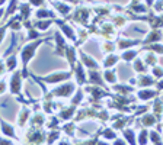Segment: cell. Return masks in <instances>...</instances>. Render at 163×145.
I'll use <instances>...</instances> for the list:
<instances>
[{
    "label": "cell",
    "mask_w": 163,
    "mask_h": 145,
    "mask_svg": "<svg viewBox=\"0 0 163 145\" xmlns=\"http://www.w3.org/2000/svg\"><path fill=\"white\" fill-rule=\"evenodd\" d=\"M37 47H38V42H34V44H29L28 47H25L22 49V61H24V65L28 64V61L32 57V54H34V51H35Z\"/></svg>",
    "instance_id": "6da1fadb"
},
{
    "label": "cell",
    "mask_w": 163,
    "mask_h": 145,
    "mask_svg": "<svg viewBox=\"0 0 163 145\" xmlns=\"http://www.w3.org/2000/svg\"><path fill=\"white\" fill-rule=\"evenodd\" d=\"M73 89H74L73 84H66V86H63V87L55 89L54 94H57V96H69V94L73 93Z\"/></svg>",
    "instance_id": "7a4b0ae2"
},
{
    "label": "cell",
    "mask_w": 163,
    "mask_h": 145,
    "mask_svg": "<svg viewBox=\"0 0 163 145\" xmlns=\"http://www.w3.org/2000/svg\"><path fill=\"white\" fill-rule=\"evenodd\" d=\"M69 76H70V74H54V76H50V77H47V78H44V80L48 81V83H55V81H63V80H66Z\"/></svg>",
    "instance_id": "3957f363"
},
{
    "label": "cell",
    "mask_w": 163,
    "mask_h": 145,
    "mask_svg": "<svg viewBox=\"0 0 163 145\" xmlns=\"http://www.w3.org/2000/svg\"><path fill=\"white\" fill-rule=\"evenodd\" d=\"M12 91L13 93L19 91V73H16L15 77H13V80H12Z\"/></svg>",
    "instance_id": "277c9868"
},
{
    "label": "cell",
    "mask_w": 163,
    "mask_h": 145,
    "mask_svg": "<svg viewBox=\"0 0 163 145\" xmlns=\"http://www.w3.org/2000/svg\"><path fill=\"white\" fill-rule=\"evenodd\" d=\"M15 65H16V58H15V57H10V58L8 60V68H9V70H13Z\"/></svg>",
    "instance_id": "5b68a950"
},
{
    "label": "cell",
    "mask_w": 163,
    "mask_h": 145,
    "mask_svg": "<svg viewBox=\"0 0 163 145\" xmlns=\"http://www.w3.org/2000/svg\"><path fill=\"white\" fill-rule=\"evenodd\" d=\"M83 60L86 61V64H87L89 67H92V68H96V67H98V64H96V63H95L93 60H90V58H87L86 55H83Z\"/></svg>",
    "instance_id": "8992f818"
},
{
    "label": "cell",
    "mask_w": 163,
    "mask_h": 145,
    "mask_svg": "<svg viewBox=\"0 0 163 145\" xmlns=\"http://www.w3.org/2000/svg\"><path fill=\"white\" fill-rule=\"evenodd\" d=\"M3 129H5V132H6L8 135H12V136H13V129H12V128H9V125H8V123H3Z\"/></svg>",
    "instance_id": "52a82bcc"
},
{
    "label": "cell",
    "mask_w": 163,
    "mask_h": 145,
    "mask_svg": "<svg viewBox=\"0 0 163 145\" xmlns=\"http://www.w3.org/2000/svg\"><path fill=\"white\" fill-rule=\"evenodd\" d=\"M134 55H135V52L130 51V52H125L122 58H124V60H132V58H134Z\"/></svg>",
    "instance_id": "ba28073f"
},
{
    "label": "cell",
    "mask_w": 163,
    "mask_h": 145,
    "mask_svg": "<svg viewBox=\"0 0 163 145\" xmlns=\"http://www.w3.org/2000/svg\"><path fill=\"white\" fill-rule=\"evenodd\" d=\"M117 60H118V58L112 55V57H109V58H108V61L105 63V65H106V67H109L111 64H114V63H117Z\"/></svg>",
    "instance_id": "9c48e42d"
},
{
    "label": "cell",
    "mask_w": 163,
    "mask_h": 145,
    "mask_svg": "<svg viewBox=\"0 0 163 145\" xmlns=\"http://www.w3.org/2000/svg\"><path fill=\"white\" fill-rule=\"evenodd\" d=\"M105 77H106V80H108V81H111V83H114V81H115V76H114L112 73H106V74H105Z\"/></svg>",
    "instance_id": "30bf717a"
},
{
    "label": "cell",
    "mask_w": 163,
    "mask_h": 145,
    "mask_svg": "<svg viewBox=\"0 0 163 145\" xmlns=\"http://www.w3.org/2000/svg\"><path fill=\"white\" fill-rule=\"evenodd\" d=\"M135 70H137V71H138V70H140V71L144 70V67H143V64H141L140 61H135Z\"/></svg>",
    "instance_id": "8fae6325"
},
{
    "label": "cell",
    "mask_w": 163,
    "mask_h": 145,
    "mask_svg": "<svg viewBox=\"0 0 163 145\" xmlns=\"http://www.w3.org/2000/svg\"><path fill=\"white\" fill-rule=\"evenodd\" d=\"M5 91V83L3 81H0V94H2Z\"/></svg>",
    "instance_id": "7c38bea8"
},
{
    "label": "cell",
    "mask_w": 163,
    "mask_h": 145,
    "mask_svg": "<svg viewBox=\"0 0 163 145\" xmlns=\"http://www.w3.org/2000/svg\"><path fill=\"white\" fill-rule=\"evenodd\" d=\"M3 35H5V31L0 29V42H2V39H3Z\"/></svg>",
    "instance_id": "4fadbf2b"
},
{
    "label": "cell",
    "mask_w": 163,
    "mask_h": 145,
    "mask_svg": "<svg viewBox=\"0 0 163 145\" xmlns=\"http://www.w3.org/2000/svg\"><path fill=\"white\" fill-rule=\"evenodd\" d=\"M0 73H3V68H2V64H0Z\"/></svg>",
    "instance_id": "5bb4252c"
},
{
    "label": "cell",
    "mask_w": 163,
    "mask_h": 145,
    "mask_svg": "<svg viewBox=\"0 0 163 145\" xmlns=\"http://www.w3.org/2000/svg\"><path fill=\"white\" fill-rule=\"evenodd\" d=\"M99 145H106V144H99Z\"/></svg>",
    "instance_id": "9a60e30c"
},
{
    "label": "cell",
    "mask_w": 163,
    "mask_h": 145,
    "mask_svg": "<svg viewBox=\"0 0 163 145\" xmlns=\"http://www.w3.org/2000/svg\"><path fill=\"white\" fill-rule=\"evenodd\" d=\"M0 13H2V12H0Z\"/></svg>",
    "instance_id": "2e32d148"
}]
</instances>
